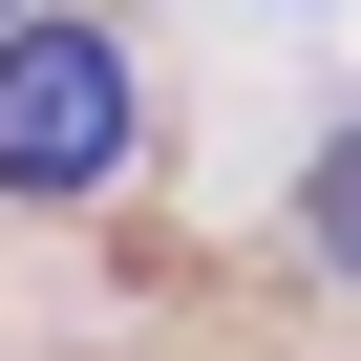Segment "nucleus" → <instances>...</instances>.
Returning a JSON list of instances; mask_svg holds the SVG:
<instances>
[{"label":"nucleus","instance_id":"nucleus-2","mask_svg":"<svg viewBox=\"0 0 361 361\" xmlns=\"http://www.w3.org/2000/svg\"><path fill=\"white\" fill-rule=\"evenodd\" d=\"M298 234H319V276H361V128H319V170H298Z\"/></svg>","mask_w":361,"mask_h":361},{"label":"nucleus","instance_id":"nucleus-3","mask_svg":"<svg viewBox=\"0 0 361 361\" xmlns=\"http://www.w3.org/2000/svg\"><path fill=\"white\" fill-rule=\"evenodd\" d=\"M0 22H43V0H0Z\"/></svg>","mask_w":361,"mask_h":361},{"label":"nucleus","instance_id":"nucleus-1","mask_svg":"<svg viewBox=\"0 0 361 361\" xmlns=\"http://www.w3.org/2000/svg\"><path fill=\"white\" fill-rule=\"evenodd\" d=\"M128 128H149V64L106 43V22H0V192H106L128 170Z\"/></svg>","mask_w":361,"mask_h":361}]
</instances>
